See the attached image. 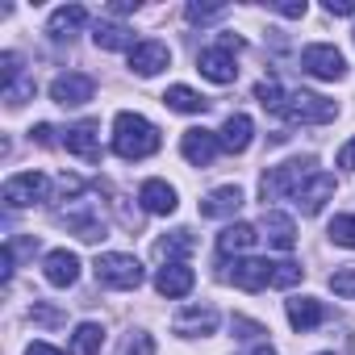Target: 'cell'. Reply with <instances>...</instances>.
I'll list each match as a JSON object with an SVG mask.
<instances>
[{"instance_id": "1", "label": "cell", "mask_w": 355, "mask_h": 355, "mask_svg": "<svg viewBox=\"0 0 355 355\" xmlns=\"http://www.w3.org/2000/svg\"><path fill=\"white\" fill-rule=\"evenodd\" d=\"M159 125H150L142 113H117L113 117V150L121 159H146L159 150Z\"/></svg>"}, {"instance_id": "2", "label": "cell", "mask_w": 355, "mask_h": 355, "mask_svg": "<svg viewBox=\"0 0 355 355\" xmlns=\"http://www.w3.org/2000/svg\"><path fill=\"white\" fill-rule=\"evenodd\" d=\"M313 159L305 155V159H288V163H280V167H272V171H263V180H259V197H263V205L268 201H280V197H297L309 180H313Z\"/></svg>"}, {"instance_id": "3", "label": "cell", "mask_w": 355, "mask_h": 355, "mask_svg": "<svg viewBox=\"0 0 355 355\" xmlns=\"http://www.w3.org/2000/svg\"><path fill=\"white\" fill-rule=\"evenodd\" d=\"M92 272H96V280H101L105 288H138V284H142V263H138L134 255H125V251H105V255H96Z\"/></svg>"}, {"instance_id": "4", "label": "cell", "mask_w": 355, "mask_h": 355, "mask_svg": "<svg viewBox=\"0 0 355 355\" xmlns=\"http://www.w3.org/2000/svg\"><path fill=\"white\" fill-rule=\"evenodd\" d=\"M239 51H243V38L222 34L218 46H209V51L197 55V71H201L205 80H214V84H230V80L239 76V67H234V55H239Z\"/></svg>"}, {"instance_id": "5", "label": "cell", "mask_w": 355, "mask_h": 355, "mask_svg": "<svg viewBox=\"0 0 355 355\" xmlns=\"http://www.w3.org/2000/svg\"><path fill=\"white\" fill-rule=\"evenodd\" d=\"M334 101H326V96H313V92H288V101H284V109H280V117H288L293 125H326V121H334Z\"/></svg>"}, {"instance_id": "6", "label": "cell", "mask_w": 355, "mask_h": 355, "mask_svg": "<svg viewBox=\"0 0 355 355\" xmlns=\"http://www.w3.org/2000/svg\"><path fill=\"white\" fill-rule=\"evenodd\" d=\"M46 189H51V180L42 171H17L5 180V205L9 209H30V205L46 201Z\"/></svg>"}, {"instance_id": "7", "label": "cell", "mask_w": 355, "mask_h": 355, "mask_svg": "<svg viewBox=\"0 0 355 355\" xmlns=\"http://www.w3.org/2000/svg\"><path fill=\"white\" fill-rule=\"evenodd\" d=\"M301 67H305L313 80H343V76H347L343 51H334V46H326V42L305 46V51H301Z\"/></svg>"}, {"instance_id": "8", "label": "cell", "mask_w": 355, "mask_h": 355, "mask_svg": "<svg viewBox=\"0 0 355 355\" xmlns=\"http://www.w3.org/2000/svg\"><path fill=\"white\" fill-rule=\"evenodd\" d=\"M92 92H96L92 76H80V71H67L51 84V101L63 105V109H80L84 101H92Z\"/></svg>"}, {"instance_id": "9", "label": "cell", "mask_w": 355, "mask_h": 355, "mask_svg": "<svg viewBox=\"0 0 355 355\" xmlns=\"http://www.w3.org/2000/svg\"><path fill=\"white\" fill-rule=\"evenodd\" d=\"M218 150H222V138H218L214 130H205V125L184 130V138H180V155H184L193 167H209Z\"/></svg>"}, {"instance_id": "10", "label": "cell", "mask_w": 355, "mask_h": 355, "mask_svg": "<svg viewBox=\"0 0 355 355\" xmlns=\"http://www.w3.org/2000/svg\"><path fill=\"white\" fill-rule=\"evenodd\" d=\"M167 63H171V51H167V42H155V38H146V42H138V46L130 51V71H134V76H142V80L159 76Z\"/></svg>"}, {"instance_id": "11", "label": "cell", "mask_w": 355, "mask_h": 355, "mask_svg": "<svg viewBox=\"0 0 355 355\" xmlns=\"http://www.w3.org/2000/svg\"><path fill=\"white\" fill-rule=\"evenodd\" d=\"M193 284H197V276H193V268L189 263H163L159 272H155V288H159V297H189L193 293Z\"/></svg>"}, {"instance_id": "12", "label": "cell", "mask_w": 355, "mask_h": 355, "mask_svg": "<svg viewBox=\"0 0 355 355\" xmlns=\"http://www.w3.org/2000/svg\"><path fill=\"white\" fill-rule=\"evenodd\" d=\"M259 230H263L268 247H276V251H293V247H297V226H293V218L280 214V209H263Z\"/></svg>"}, {"instance_id": "13", "label": "cell", "mask_w": 355, "mask_h": 355, "mask_svg": "<svg viewBox=\"0 0 355 355\" xmlns=\"http://www.w3.org/2000/svg\"><path fill=\"white\" fill-rule=\"evenodd\" d=\"M42 276H46V284H55V288L76 284V280H80V255H76V251H51V255L42 259Z\"/></svg>"}, {"instance_id": "14", "label": "cell", "mask_w": 355, "mask_h": 355, "mask_svg": "<svg viewBox=\"0 0 355 355\" xmlns=\"http://www.w3.org/2000/svg\"><path fill=\"white\" fill-rule=\"evenodd\" d=\"M171 330L175 334H184V338H205V334H214L218 330V309L214 305H193V309H184L180 318L171 322Z\"/></svg>"}, {"instance_id": "15", "label": "cell", "mask_w": 355, "mask_h": 355, "mask_svg": "<svg viewBox=\"0 0 355 355\" xmlns=\"http://www.w3.org/2000/svg\"><path fill=\"white\" fill-rule=\"evenodd\" d=\"M96 130H101L96 121H80V125H71V130L63 134V146H67L71 155L96 163V159H101V134H96Z\"/></svg>"}, {"instance_id": "16", "label": "cell", "mask_w": 355, "mask_h": 355, "mask_svg": "<svg viewBox=\"0 0 355 355\" xmlns=\"http://www.w3.org/2000/svg\"><path fill=\"white\" fill-rule=\"evenodd\" d=\"M272 259H239L234 263V272H230V280L243 288V293H259V288H268L272 284Z\"/></svg>"}, {"instance_id": "17", "label": "cell", "mask_w": 355, "mask_h": 355, "mask_svg": "<svg viewBox=\"0 0 355 355\" xmlns=\"http://www.w3.org/2000/svg\"><path fill=\"white\" fill-rule=\"evenodd\" d=\"M330 197H334V175L318 171V175H313V180H309V184H305L293 201H297V209H301L305 218H313V214H322V205H326Z\"/></svg>"}, {"instance_id": "18", "label": "cell", "mask_w": 355, "mask_h": 355, "mask_svg": "<svg viewBox=\"0 0 355 355\" xmlns=\"http://www.w3.org/2000/svg\"><path fill=\"white\" fill-rule=\"evenodd\" d=\"M243 209V189L239 184H222L201 201V218H234Z\"/></svg>"}, {"instance_id": "19", "label": "cell", "mask_w": 355, "mask_h": 355, "mask_svg": "<svg viewBox=\"0 0 355 355\" xmlns=\"http://www.w3.org/2000/svg\"><path fill=\"white\" fill-rule=\"evenodd\" d=\"M284 313H288V326L301 330V334L326 322V309H322V301H313V297H293V301L284 305Z\"/></svg>"}, {"instance_id": "20", "label": "cell", "mask_w": 355, "mask_h": 355, "mask_svg": "<svg viewBox=\"0 0 355 355\" xmlns=\"http://www.w3.org/2000/svg\"><path fill=\"white\" fill-rule=\"evenodd\" d=\"M138 201L146 205V214H175V205H180V201H175V189L167 184V180H146L142 189H138Z\"/></svg>"}, {"instance_id": "21", "label": "cell", "mask_w": 355, "mask_h": 355, "mask_svg": "<svg viewBox=\"0 0 355 355\" xmlns=\"http://www.w3.org/2000/svg\"><path fill=\"white\" fill-rule=\"evenodd\" d=\"M92 42L101 46V51H134L138 42H134V30L130 26H121V21H96L92 26Z\"/></svg>"}, {"instance_id": "22", "label": "cell", "mask_w": 355, "mask_h": 355, "mask_svg": "<svg viewBox=\"0 0 355 355\" xmlns=\"http://www.w3.org/2000/svg\"><path fill=\"white\" fill-rule=\"evenodd\" d=\"M218 138H222V146H226V150L243 155V150L251 146V138H255V125H251V117H247V113H230Z\"/></svg>"}, {"instance_id": "23", "label": "cell", "mask_w": 355, "mask_h": 355, "mask_svg": "<svg viewBox=\"0 0 355 355\" xmlns=\"http://www.w3.org/2000/svg\"><path fill=\"white\" fill-rule=\"evenodd\" d=\"M84 21H88V9H84V5H63V9L51 13L46 34H51V38H67V34H76Z\"/></svg>"}, {"instance_id": "24", "label": "cell", "mask_w": 355, "mask_h": 355, "mask_svg": "<svg viewBox=\"0 0 355 355\" xmlns=\"http://www.w3.org/2000/svg\"><path fill=\"white\" fill-rule=\"evenodd\" d=\"M163 105L175 109V113H205V109H209V101H205L201 92H193L189 84H171V88L163 92Z\"/></svg>"}, {"instance_id": "25", "label": "cell", "mask_w": 355, "mask_h": 355, "mask_svg": "<svg viewBox=\"0 0 355 355\" xmlns=\"http://www.w3.org/2000/svg\"><path fill=\"white\" fill-rule=\"evenodd\" d=\"M255 239H259V230H255V226L234 222V226H226V230L218 234V251H222V255H239V251L255 247Z\"/></svg>"}, {"instance_id": "26", "label": "cell", "mask_w": 355, "mask_h": 355, "mask_svg": "<svg viewBox=\"0 0 355 355\" xmlns=\"http://www.w3.org/2000/svg\"><path fill=\"white\" fill-rule=\"evenodd\" d=\"M193 247H197V239H193L189 230H171V234H163V239L155 243V255L167 259V263H180V255H189Z\"/></svg>"}, {"instance_id": "27", "label": "cell", "mask_w": 355, "mask_h": 355, "mask_svg": "<svg viewBox=\"0 0 355 355\" xmlns=\"http://www.w3.org/2000/svg\"><path fill=\"white\" fill-rule=\"evenodd\" d=\"M63 222H67L84 243H101V239H105V218H101V214H76V209H67Z\"/></svg>"}, {"instance_id": "28", "label": "cell", "mask_w": 355, "mask_h": 355, "mask_svg": "<svg viewBox=\"0 0 355 355\" xmlns=\"http://www.w3.org/2000/svg\"><path fill=\"white\" fill-rule=\"evenodd\" d=\"M101 347H105V330L96 322H80L71 334V351L76 355H101Z\"/></svg>"}, {"instance_id": "29", "label": "cell", "mask_w": 355, "mask_h": 355, "mask_svg": "<svg viewBox=\"0 0 355 355\" xmlns=\"http://www.w3.org/2000/svg\"><path fill=\"white\" fill-rule=\"evenodd\" d=\"M255 101H259L263 109H272V113H280L288 96L280 92V84H276V80H259V84H255Z\"/></svg>"}, {"instance_id": "30", "label": "cell", "mask_w": 355, "mask_h": 355, "mask_svg": "<svg viewBox=\"0 0 355 355\" xmlns=\"http://www.w3.org/2000/svg\"><path fill=\"white\" fill-rule=\"evenodd\" d=\"M330 239H334L338 247H355V218H351V214H338V218L330 222Z\"/></svg>"}, {"instance_id": "31", "label": "cell", "mask_w": 355, "mask_h": 355, "mask_svg": "<svg viewBox=\"0 0 355 355\" xmlns=\"http://www.w3.org/2000/svg\"><path fill=\"white\" fill-rule=\"evenodd\" d=\"M121 355H155V338L142 334V330H134V334L121 343Z\"/></svg>"}, {"instance_id": "32", "label": "cell", "mask_w": 355, "mask_h": 355, "mask_svg": "<svg viewBox=\"0 0 355 355\" xmlns=\"http://www.w3.org/2000/svg\"><path fill=\"white\" fill-rule=\"evenodd\" d=\"M297 280H301V268H297V263H288V259H284V263H276V268H272V284H276V288H293Z\"/></svg>"}, {"instance_id": "33", "label": "cell", "mask_w": 355, "mask_h": 355, "mask_svg": "<svg viewBox=\"0 0 355 355\" xmlns=\"http://www.w3.org/2000/svg\"><path fill=\"white\" fill-rule=\"evenodd\" d=\"M330 288H334V297H355V268H338L330 276Z\"/></svg>"}, {"instance_id": "34", "label": "cell", "mask_w": 355, "mask_h": 355, "mask_svg": "<svg viewBox=\"0 0 355 355\" xmlns=\"http://www.w3.org/2000/svg\"><path fill=\"white\" fill-rule=\"evenodd\" d=\"M17 76H21V59L13 51H5V55H0V80H5V88H13Z\"/></svg>"}, {"instance_id": "35", "label": "cell", "mask_w": 355, "mask_h": 355, "mask_svg": "<svg viewBox=\"0 0 355 355\" xmlns=\"http://www.w3.org/2000/svg\"><path fill=\"white\" fill-rule=\"evenodd\" d=\"M222 13H226V5H189V9H184L189 21H214V17H222Z\"/></svg>"}, {"instance_id": "36", "label": "cell", "mask_w": 355, "mask_h": 355, "mask_svg": "<svg viewBox=\"0 0 355 355\" xmlns=\"http://www.w3.org/2000/svg\"><path fill=\"white\" fill-rule=\"evenodd\" d=\"M326 13L330 17H351L355 13V0H326Z\"/></svg>"}, {"instance_id": "37", "label": "cell", "mask_w": 355, "mask_h": 355, "mask_svg": "<svg viewBox=\"0 0 355 355\" xmlns=\"http://www.w3.org/2000/svg\"><path fill=\"white\" fill-rule=\"evenodd\" d=\"M338 167H343V171H355V138L338 150Z\"/></svg>"}, {"instance_id": "38", "label": "cell", "mask_w": 355, "mask_h": 355, "mask_svg": "<svg viewBox=\"0 0 355 355\" xmlns=\"http://www.w3.org/2000/svg\"><path fill=\"white\" fill-rule=\"evenodd\" d=\"M276 13L280 17H305V0L297 5V0H288V5H276Z\"/></svg>"}, {"instance_id": "39", "label": "cell", "mask_w": 355, "mask_h": 355, "mask_svg": "<svg viewBox=\"0 0 355 355\" xmlns=\"http://www.w3.org/2000/svg\"><path fill=\"white\" fill-rule=\"evenodd\" d=\"M34 318H38V322H46V326H55V322H59V313H55V309H46V305H38V301H34Z\"/></svg>"}, {"instance_id": "40", "label": "cell", "mask_w": 355, "mask_h": 355, "mask_svg": "<svg viewBox=\"0 0 355 355\" xmlns=\"http://www.w3.org/2000/svg\"><path fill=\"white\" fill-rule=\"evenodd\" d=\"M26 355H63L59 347H51V343H30L26 347Z\"/></svg>"}, {"instance_id": "41", "label": "cell", "mask_w": 355, "mask_h": 355, "mask_svg": "<svg viewBox=\"0 0 355 355\" xmlns=\"http://www.w3.org/2000/svg\"><path fill=\"white\" fill-rule=\"evenodd\" d=\"M30 134H34V142H42V146H51V142H55V138H51V134H55L51 125H34Z\"/></svg>"}, {"instance_id": "42", "label": "cell", "mask_w": 355, "mask_h": 355, "mask_svg": "<svg viewBox=\"0 0 355 355\" xmlns=\"http://www.w3.org/2000/svg\"><path fill=\"white\" fill-rule=\"evenodd\" d=\"M255 355H276V351L272 347H255Z\"/></svg>"}, {"instance_id": "43", "label": "cell", "mask_w": 355, "mask_h": 355, "mask_svg": "<svg viewBox=\"0 0 355 355\" xmlns=\"http://www.w3.org/2000/svg\"><path fill=\"white\" fill-rule=\"evenodd\" d=\"M322 355H330V351H322Z\"/></svg>"}]
</instances>
